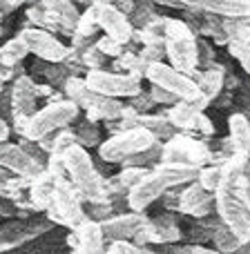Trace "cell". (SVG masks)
Segmentation results:
<instances>
[{
    "label": "cell",
    "mask_w": 250,
    "mask_h": 254,
    "mask_svg": "<svg viewBox=\"0 0 250 254\" xmlns=\"http://www.w3.org/2000/svg\"><path fill=\"white\" fill-rule=\"evenodd\" d=\"M183 9H197L219 18L250 16V0H181Z\"/></svg>",
    "instance_id": "ffe728a7"
},
{
    "label": "cell",
    "mask_w": 250,
    "mask_h": 254,
    "mask_svg": "<svg viewBox=\"0 0 250 254\" xmlns=\"http://www.w3.org/2000/svg\"><path fill=\"white\" fill-rule=\"evenodd\" d=\"M152 4H154L152 0H136L134 2V7H132V11H130V20H132V25H134V29H141V27H145L152 18H157Z\"/></svg>",
    "instance_id": "d6a6232c"
},
{
    "label": "cell",
    "mask_w": 250,
    "mask_h": 254,
    "mask_svg": "<svg viewBox=\"0 0 250 254\" xmlns=\"http://www.w3.org/2000/svg\"><path fill=\"white\" fill-rule=\"evenodd\" d=\"M54 221L47 214L40 216V219H16L11 223L2 225L0 228V252L13 250V248H20L22 243L31 241V239L43 237L45 232L54 228Z\"/></svg>",
    "instance_id": "7c38bea8"
},
{
    "label": "cell",
    "mask_w": 250,
    "mask_h": 254,
    "mask_svg": "<svg viewBox=\"0 0 250 254\" xmlns=\"http://www.w3.org/2000/svg\"><path fill=\"white\" fill-rule=\"evenodd\" d=\"M89 205L92 207H89L87 216H92V219H96V221H103L112 214V201L110 198H103V201H89Z\"/></svg>",
    "instance_id": "b9f144b4"
},
{
    "label": "cell",
    "mask_w": 250,
    "mask_h": 254,
    "mask_svg": "<svg viewBox=\"0 0 250 254\" xmlns=\"http://www.w3.org/2000/svg\"><path fill=\"white\" fill-rule=\"evenodd\" d=\"M9 107H11L13 127L18 134H22V127L29 121V116L36 112V101H38V83L29 78L27 74H20L11 85L9 94Z\"/></svg>",
    "instance_id": "4fadbf2b"
},
{
    "label": "cell",
    "mask_w": 250,
    "mask_h": 254,
    "mask_svg": "<svg viewBox=\"0 0 250 254\" xmlns=\"http://www.w3.org/2000/svg\"><path fill=\"white\" fill-rule=\"evenodd\" d=\"M63 165H65L67 179L76 188V192L85 198V201H103L107 196L105 179L101 172L96 170L92 156H89L87 147L81 143H72L70 147L63 152Z\"/></svg>",
    "instance_id": "7a4b0ae2"
},
{
    "label": "cell",
    "mask_w": 250,
    "mask_h": 254,
    "mask_svg": "<svg viewBox=\"0 0 250 254\" xmlns=\"http://www.w3.org/2000/svg\"><path fill=\"white\" fill-rule=\"evenodd\" d=\"M0 167L13 172L16 176L22 179H34L45 170V163L31 156L20 143H9V140H0Z\"/></svg>",
    "instance_id": "9a60e30c"
},
{
    "label": "cell",
    "mask_w": 250,
    "mask_h": 254,
    "mask_svg": "<svg viewBox=\"0 0 250 254\" xmlns=\"http://www.w3.org/2000/svg\"><path fill=\"white\" fill-rule=\"evenodd\" d=\"M98 136H101V131H98L96 127V121L89 119L87 123H81L79 129H76V138H79L81 145H85V147H92V145H98Z\"/></svg>",
    "instance_id": "d590c367"
},
{
    "label": "cell",
    "mask_w": 250,
    "mask_h": 254,
    "mask_svg": "<svg viewBox=\"0 0 250 254\" xmlns=\"http://www.w3.org/2000/svg\"><path fill=\"white\" fill-rule=\"evenodd\" d=\"M210 149L206 147V143L199 138H194L192 131H176L174 136L166 140L161 149V161L163 163H181V165H194L201 167L206 163H210Z\"/></svg>",
    "instance_id": "9c48e42d"
},
{
    "label": "cell",
    "mask_w": 250,
    "mask_h": 254,
    "mask_svg": "<svg viewBox=\"0 0 250 254\" xmlns=\"http://www.w3.org/2000/svg\"><path fill=\"white\" fill-rule=\"evenodd\" d=\"M210 239H212V243H215V250H219V252H237L239 243H242V239H239L221 219L217 221L215 228H212Z\"/></svg>",
    "instance_id": "484cf974"
},
{
    "label": "cell",
    "mask_w": 250,
    "mask_h": 254,
    "mask_svg": "<svg viewBox=\"0 0 250 254\" xmlns=\"http://www.w3.org/2000/svg\"><path fill=\"white\" fill-rule=\"evenodd\" d=\"M190 76L197 80L199 89H201V96L206 98L208 103L217 101V98L221 96V92H224V87H226V71H224L221 65H212V67H208L206 71L194 69Z\"/></svg>",
    "instance_id": "7402d4cb"
},
{
    "label": "cell",
    "mask_w": 250,
    "mask_h": 254,
    "mask_svg": "<svg viewBox=\"0 0 250 254\" xmlns=\"http://www.w3.org/2000/svg\"><path fill=\"white\" fill-rule=\"evenodd\" d=\"M98 31V22H96V13H94L92 4H89L87 11H83L79 16V22H76V29H74V40H87L89 36H94Z\"/></svg>",
    "instance_id": "f546056e"
},
{
    "label": "cell",
    "mask_w": 250,
    "mask_h": 254,
    "mask_svg": "<svg viewBox=\"0 0 250 254\" xmlns=\"http://www.w3.org/2000/svg\"><path fill=\"white\" fill-rule=\"evenodd\" d=\"M166 58L172 67L192 74L197 63V34L183 18H166V36H163Z\"/></svg>",
    "instance_id": "3957f363"
},
{
    "label": "cell",
    "mask_w": 250,
    "mask_h": 254,
    "mask_svg": "<svg viewBox=\"0 0 250 254\" xmlns=\"http://www.w3.org/2000/svg\"><path fill=\"white\" fill-rule=\"evenodd\" d=\"M96 47L103 52V56H110V58H116V56H121V54L125 52V45L119 43V40H114V38H110V36L98 38Z\"/></svg>",
    "instance_id": "f35d334b"
},
{
    "label": "cell",
    "mask_w": 250,
    "mask_h": 254,
    "mask_svg": "<svg viewBox=\"0 0 250 254\" xmlns=\"http://www.w3.org/2000/svg\"><path fill=\"white\" fill-rule=\"evenodd\" d=\"M81 194L76 192V188L72 185V181L67 176H58L56 185H54V196L52 203L47 205V216L56 225L74 230L81 221L85 219V210L81 207Z\"/></svg>",
    "instance_id": "52a82bcc"
},
{
    "label": "cell",
    "mask_w": 250,
    "mask_h": 254,
    "mask_svg": "<svg viewBox=\"0 0 250 254\" xmlns=\"http://www.w3.org/2000/svg\"><path fill=\"white\" fill-rule=\"evenodd\" d=\"M0 78L7 83V80H11L13 78V67H9L7 63L2 61V56H0Z\"/></svg>",
    "instance_id": "c3c4849f"
},
{
    "label": "cell",
    "mask_w": 250,
    "mask_h": 254,
    "mask_svg": "<svg viewBox=\"0 0 250 254\" xmlns=\"http://www.w3.org/2000/svg\"><path fill=\"white\" fill-rule=\"evenodd\" d=\"M148 219H145L143 212H125L119 216H107L101 221L103 234H105V241H116V239H134L141 230L145 228Z\"/></svg>",
    "instance_id": "d6986e66"
},
{
    "label": "cell",
    "mask_w": 250,
    "mask_h": 254,
    "mask_svg": "<svg viewBox=\"0 0 250 254\" xmlns=\"http://www.w3.org/2000/svg\"><path fill=\"white\" fill-rule=\"evenodd\" d=\"M150 96H152V101L157 103V105H174L176 101H181L176 94H172V92H167V89H163V87H159V85H152V89H150Z\"/></svg>",
    "instance_id": "60d3db41"
},
{
    "label": "cell",
    "mask_w": 250,
    "mask_h": 254,
    "mask_svg": "<svg viewBox=\"0 0 250 254\" xmlns=\"http://www.w3.org/2000/svg\"><path fill=\"white\" fill-rule=\"evenodd\" d=\"M197 134L201 136H212L215 134V125H212V121L208 119L206 114L199 116V123H197Z\"/></svg>",
    "instance_id": "f6af8a7d"
},
{
    "label": "cell",
    "mask_w": 250,
    "mask_h": 254,
    "mask_svg": "<svg viewBox=\"0 0 250 254\" xmlns=\"http://www.w3.org/2000/svg\"><path fill=\"white\" fill-rule=\"evenodd\" d=\"M45 9L54 16V20L58 22V29L65 36H74L76 22H79L81 11L76 9L74 0H38Z\"/></svg>",
    "instance_id": "44dd1931"
},
{
    "label": "cell",
    "mask_w": 250,
    "mask_h": 254,
    "mask_svg": "<svg viewBox=\"0 0 250 254\" xmlns=\"http://www.w3.org/2000/svg\"><path fill=\"white\" fill-rule=\"evenodd\" d=\"M239 196L250 207V158H244L242 174H239Z\"/></svg>",
    "instance_id": "ab89813d"
},
{
    "label": "cell",
    "mask_w": 250,
    "mask_h": 254,
    "mask_svg": "<svg viewBox=\"0 0 250 254\" xmlns=\"http://www.w3.org/2000/svg\"><path fill=\"white\" fill-rule=\"evenodd\" d=\"M38 96H49L52 98V87H49V85H38Z\"/></svg>",
    "instance_id": "f5cc1de1"
},
{
    "label": "cell",
    "mask_w": 250,
    "mask_h": 254,
    "mask_svg": "<svg viewBox=\"0 0 250 254\" xmlns=\"http://www.w3.org/2000/svg\"><path fill=\"white\" fill-rule=\"evenodd\" d=\"M54 185H56V179H54V174L47 167L29 181V194L27 196H29L34 210H47V205L52 203L54 196Z\"/></svg>",
    "instance_id": "cb8c5ba5"
},
{
    "label": "cell",
    "mask_w": 250,
    "mask_h": 254,
    "mask_svg": "<svg viewBox=\"0 0 250 254\" xmlns=\"http://www.w3.org/2000/svg\"><path fill=\"white\" fill-rule=\"evenodd\" d=\"M228 54L242 65V69L250 74V36H239V38H230L226 43Z\"/></svg>",
    "instance_id": "4316f807"
},
{
    "label": "cell",
    "mask_w": 250,
    "mask_h": 254,
    "mask_svg": "<svg viewBox=\"0 0 250 254\" xmlns=\"http://www.w3.org/2000/svg\"><path fill=\"white\" fill-rule=\"evenodd\" d=\"M201 114L203 110H199L192 101H176L174 105H170L167 119L179 131H197V123Z\"/></svg>",
    "instance_id": "d4e9b609"
},
{
    "label": "cell",
    "mask_w": 250,
    "mask_h": 254,
    "mask_svg": "<svg viewBox=\"0 0 250 254\" xmlns=\"http://www.w3.org/2000/svg\"><path fill=\"white\" fill-rule=\"evenodd\" d=\"M2 16H4V13H2V11H0V20H2Z\"/></svg>",
    "instance_id": "9f6ffc18"
},
{
    "label": "cell",
    "mask_w": 250,
    "mask_h": 254,
    "mask_svg": "<svg viewBox=\"0 0 250 254\" xmlns=\"http://www.w3.org/2000/svg\"><path fill=\"white\" fill-rule=\"evenodd\" d=\"M154 4H163V7H170V9H183V2L181 0H152Z\"/></svg>",
    "instance_id": "681fc988"
},
{
    "label": "cell",
    "mask_w": 250,
    "mask_h": 254,
    "mask_svg": "<svg viewBox=\"0 0 250 254\" xmlns=\"http://www.w3.org/2000/svg\"><path fill=\"white\" fill-rule=\"evenodd\" d=\"M2 92H4V80L0 78V96H2Z\"/></svg>",
    "instance_id": "db71d44e"
},
{
    "label": "cell",
    "mask_w": 250,
    "mask_h": 254,
    "mask_svg": "<svg viewBox=\"0 0 250 254\" xmlns=\"http://www.w3.org/2000/svg\"><path fill=\"white\" fill-rule=\"evenodd\" d=\"M87 85L98 94H105L112 98H132L143 92L139 76H130L123 71H105V69H87L85 76Z\"/></svg>",
    "instance_id": "30bf717a"
},
{
    "label": "cell",
    "mask_w": 250,
    "mask_h": 254,
    "mask_svg": "<svg viewBox=\"0 0 250 254\" xmlns=\"http://www.w3.org/2000/svg\"><path fill=\"white\" fill-rule=\"evenodd\" d=\"M22 38V43L27 45L29 54H34L36 58L45 63H65L70 58V47H65L63 40H58L54 36V31L43 29V27L29 25L18 34Z\"/></svg>",
    "instance_id": "8fae6325"
},
{
    "label": "cell",
    "mask_w": 250,
    "mask_h": 254,
    "mask_svg": "<svg viewBox=\"0 0 250 254\" xmlns=\"http://www.w3.org/2000/svg\"><path fill=\"white\" fill-rule=\"evenodd\" d=\"M132 98H134V101L130 103V107H134V110L139 112V114H141V112H148L152 105H157V103L152 101V96H150V94H148V96H145L143 92H141V94H136V96H132Z\"/></svg>",
    "instance_id": "ee69618b"
},
{
    "label": "cell",
    "mask_w": 250,
    "mask_h": 254,
    "mask_svg": "<svg viewBox=\"0 0 250 254\" xmlns=\"http://www.w3.org/2000/svg\"><path fill=\"white\" fill-rule=\"evenodd\" d=\"M25 2H29V0H0V11H2V13H11L13 9L22 7Z\"/></svg>",
    "instance_id": "bcb514c9"
},
{
    "label": "cell",
    "mask_w": 250,
    "mask_h": 254,
    "mask_svg": "<svg viewBox=\"0 0 250 254\" xmlns=\"http://www.w3.org/2000/svg\"><path fill=\"white\" fill-rule=\"evenodd\" d=\"M246 116H248V121H250V112H246Z\"/></svg>",
    "instance_id": "6f0895ef"
},
{
    "label": "cell",
    "mask_w": 250,
    "mask_h": 254,
    "mask_svg": "<svg viewBox=\"0 0 250 254\" xmlns=\"http://www.w3.org/2000/svg\"><path fill=\"white\" fill-rule=\"evenodd\" d=\"M9 125H7V121L2 119V116H0V140H7L9 138Z\"/></svg>",
    "instance_id": "f907efd6"
},
{
    "label": "cell",
    "mask_w": 250,
    "mask_h": 254,
    "mask_svg": "<svg viewBox=\"0 0 250 254\" xmlns=\"http://www.w3.org/2000/svg\"><path fill=\"white\" fill-rule=\"evenodd\" d=\"M199 167L194 165H181V163H157L152 170H148V174L127 192L125 201L130 210L143 212L145 207H150L154 201L163 196L166 192H170L172 188H181V185L190 183L192 179H197Z\"/></svg>",
    "instance_id": "6da1fadb"
},
{
    "label": "cell",
    "mask_w": 250,
    "mask_h": 254,
    "mask_svg": "<svg viewBox=\"0 0 250 254\" xmlns=\"http://www.w3.org/2000/svg\"><path fill=\"white\" fill-rule=\"evenodd\" d=\"M27 20H29L31 25H36V27H43V29L61 31V29H58V22L54 20V16L40 2L38 4H31V7L27 9Z\"/></svg>",
    "instance_id": "4dcf8cb0"
},
{
    "label": "cell",
    "mask_w": 250,
    "mask_h": 254,
    "mask_svg": "<svg viewBox=\"0 0 250 254\" xmlns=\"http://www.w3.org/2000/svg\"><path fill=\"white\" fill-rule=\"evenodd\" d=\"M145 80H148L150 85H159V87L176 94L181 101H197V98L201 96V89H199L197 80H194L192 76L176 69V67H172L170 63H163V61L148 65V69H145Z\"/></svg>",
    "instance_id": "ba28073f"
},
{
    "label": "cell",
    "mask_w": 250,
    "mask_h": 254,
    "mask_svg": "<svg viewBox=\"0 0 250 254\" xmlns=\"http://www.w3.org/2000/svg\"><path fill=\"white\" fill-rule=\"evenodd\" d=\"M81 107L76 105L72 98H54L49 101L43 110H36L34 114L29 116V121L22 127V134L29 140H40L43 136L54 134V131L63 129V127L72 125L76 119H79Z\"/></svg>",
    "instance_id": "5b68a950"
},
{
    "label": "cell",
    "mask_w": 250,
    "mask_h": 254,
    "mask_svg": "<svg viewBox=\"0 0 250 254\" xmlns=\"http://www.w3.org/2000/svg\"><path fill=\"white\" fill-rule=\"evenodd\" d=\"M157 143V136L141 125L127 127V129L114 131L107 140L98 143V156L105 163H123L125 158L143 152Z\"/></svg>",
    "instance_id": "8992f818"
},
{
    "label": "cell",
    "mask_w": 250,
    "mask_h": 254,
    "mask_svg": "<svg viewBox=\"0 0 250 254\" xmlns=\"http://www.w3.org/2000/svg\"><path fill=\"white\" fill-rule=\"evenodd\" d=\"M197 63L203 69L215 65V47L210 45V40L206 36H197Z\"/></svg>",
    "instance_id": "e575fe53"
},
{
    "label": "cell",
    "mask_w": 250,
    "mask_h": 254,
    "mask_svg": "<svg viewBox=\"0 0 250 254\" xmlns=\"http://www.w3.org/2000/svg\"><path fill=\"white\" fill-rule=\"evenodd\" d=\"M114 69L116 71H123V74H130V76L145 78V65H143V61L139 58V54L123 52L121 56H116L114 58Z\"/></svg>",
    "instance_id": "83f0119b"
},
{
    "label": "cell",
    "mask_w": 250,
    "mask_h": 254,
    "mask_svg": "<svg viewBox=\"0 0 250 254\" xmlns=\"http://www.w3.org/2000/svg\"><path fill=\"white\" fill-rule=\"evenodd\" d=\"M92 9L96 13L98 29L105 31V36L119 40V43H132L134 38V25H132L130 16L121 11L114 2H92Z\"/></svg>",
    "instance_id": "5bb4252c"
},
{
    "label": "cell",
    "mask_w": 250,
    "mask_h": 254,
    "mask_svg": "<svg viewBox=\"0 0 250 254\" xmlns=\"http://www.w3.org/2000/svg\"><path fill=\"white\" fill-rule=\"evenodd\" d=\"M237 252H242V254H250V237L246 239V241H242V243H239Z\"/></svg>",
    "instance_id": "816d5d0a"
},
{
    "label": "cell",
    "mask_w": 250,
    "mask_h": 254,
    "mask_svg": "<svg viewBox=\"0 0 250 254\" xmlns=\"http://www.w3.org/2000/svg\"><path fill=\"white\" fill-rule=\"evenodd\" d=\"M181 237L183 234H181V228L174 216L161 214V216H154V219H148L145 228L132 241L143 248V243H176L181 241Z\"/></svg>",
    "instance_id": "ac0fdd59"
},
{
    "label": "cell",
    "mask_w": 250,
    "mask_h": 254,
    "mask_svg": "<svg viewBox=\"0 0 250 254\" xmlns=\"http://www.w3.org/2000/svg\"><path fill=\"white\" fill-rule=\"evenodd\" d=\"M176 212L197 216V219L210 216L212 212H215V192L206 190L197 179H192L190 183H185L183 190L179 192V205H176Z\"/></svg>",
    "instance_id": "2e32d148"
},
{
    "label": "cell",
    "mask_w": 250,
    "mask_h": 254,
    "mask_svg": "<svg viewBox=\"0 0 250 254\" xmlns=\"http://www.w3.org/2000/svg\"><path fill=\"white\" fill-rule=\"evenodd\" d=\"M101 61H103V52L96 47V45H94V47H89V49H85L83 58H81V63H83L87 69H98Z\"/></svg>",
    "instance_id": "7bdbcfd3"
},
{
    "label": "cell",
    "mask_w": 250,
    "mask_h": 254,
    "mask_svg": "<svg viewBox=\"0 0 250 254\" xmlns=\"http://www.w3.org/2000/svg\"><path fill=\"white\" fill-rule=\"evenodd\" d=\"M65 96L72 98L79 107L87 112V119L92 121H116L123 116L125 105L121 101L105 94L94 92L87 85V80L81 76H67L65 78Z\"/></svg>",
    "instance_id": "277c9868"
},
{
    "label": "cell",
    "mask_w": 250,
    "mask_h": 254,
    "mask_svg": "<svg viewBox=\"0 0 250 254\" xmlns=\"http://www.w3.org/2000/svg\"><path fill=\"white\" fill-rule=\"evenodd\" d=\"M174 252H192V254H208V252H212L210 248H203V246H183V248H174Z\"/></svg>",
    "instance_id": "7dc6e473"
},
{
    "label": "cell",
    "mask_w": 250,
    "mask_h": 254,
    "mask_svg": "<svg viewBox=\"0 0 250 254\" xmlns=\"http://www.w3.org/2000/svg\"><path fill=\"white\" fill-rule=\"evenodd\" d=\"M67 246L74 252H81V254L105 252V234H103L101 221L85 214V219L81 221V223L72 230L70 237H67Z\"/></svg>",
    "instance_id": "e0dca14e"
},
{
    "label": "cell",
    "mask_w": 250,
    "mask_h": 254,
    "mask_svg": "<svg viewBox=\"0 0 250 254\" xmlns=\"http://www.w3.org/2000/svg\"><path fill=\"white\" fill-rule=\"evenodd\" d=\"M105 250L110 254H141V252H148V248L136 246L132 239H116V241H110V246Z\"/></svg>",
    "instance_id": "74e56055"
},
{
    "label": "cell",
    "mask_w": 250,
    "mask_h": 254,
    "mask_svg": "<svg viewBox=\"0 0 250 254\" xmlns=\"http://www.w3.org/2000/svg\"><path fill=\"white\" fill-rule=\"evenodd\" d=\"M74 2H85V4H92V0H74Z\"/></svg>",
    "instance_id": "11a10c76"
},
{
    "label": "cell",
    "mask_w": 250,
    "mask_h": 254,
    "mask_svg": "<svg viewBox=\"0 0 250 254\" xmlns=\"http://www.w3.org/2000/svg\"><path fill=\"white\" fill-rule=\"evenodd\" d=\"M228 134L235 154L250 158V121L246 112H233L228 116Z\"/></svg>",
    "instance_id": "603a6c76"
},
{
    "label": "cell",
    "mask_w": 250,
    "mask_h": 254,
    "mask_svg": "<svg viewBox=\"0 0 250 254\" xmlns=\"http://www.w3.org/2000/svg\"><path fill=\"white\" fill-rule=\"evenodd\" d=\"M221 163H224V161H221ZM221 163L210 161L208 165H201V167H199L197 181H199V183H201L206 190H210V192H215V190L219 188V183H221Z\"/></svg>",
    "instance_id": "1f68e13d"
},
{
    "label": "cell",
    "mask_w": 250,
    "mask_h": 254,
    "mask_svg": "<svg viewBox=\"0 0 250 254\" xmlns=\"http://www.w3.org/2000/svg\"><path fill=\"white\" fill-rule=\"evenodd\" d=\"M148 174V167H141V165H123V170L116 174V179H119V183L123 185L125 192H130L132 188H134L136 183H139L143 176Z\"/></svg>",
    "instance_id": "836d02e7"
},
{
    "label": "cell",
    "mask_w": 250,
    "mask_h": 254,
    "mask_svg": "<svg viewBox=\"0 0 250 254\" xmlns=\"http://www.w3.org/2000/svg\"><path fill=\"white\" fill-rule=\"evenodd\" d=\"M163 56H166L163 43H143V49H141V54H139V58L145 65V69H148V65H152V63L163 61Z\"/></svg>",
    "instance_id": "8d00e7d4"
},
{
    "label": "cell",
    "mask_w": 250,
    "mask_h": 254,
    "mask_svg": "<svg viewBox=\"0 0 250 254\" xmlns=\"http://www.w3.org/2000/svg\"><path fill=\"white\" fill-rule=\"evenodd\" d=\"M27 54H29V49H27V45L22 43L20 36H18V38L7 40V43L0 47V56H2V61L7 63L9 67H16L20 61H25Z\"/></svg>",
    "instance_id": "f1b7e54d"
}]
</instances>
